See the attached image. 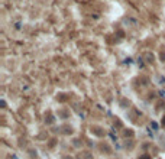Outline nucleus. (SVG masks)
Listing matches in <instances>:
<instances>
[{
	"instance_id": "39448f33",
	"label": "nucleus",
	"mask_w": 165,
	"mask_h": 159,
	"mask_svg": "<svg viewBox=\"0 0 165 159\" xmlns=\"http://www.w3.org/2000/svg\"><path fill=\"white\" fill-rule=\"evenodd\" d=\"M159 58H161V61H165V52H161Z\"/></svg>"
},
{
	"instance_id": "20e7f679",
	"label": "nucleus",
	"mask_w": 165,
	"mask_h": 159,
	"mask_svg": "<svg viewBox=\"0 0 165 159\" xmlns=\"http://www.w3.org/2000/svg\"><path fill=\"white\" fill-rule=\"evenodd\" d=\"M138 159H151V156H149V155H142V156H139Z\"/></svg>"
},
{
	"instance_id": "0eeeda50",
	"label": "nucleus",
	"mask_w": 165,
	"mask_h": 159,
	"mask_svg": "<svg viewBox=\"0 0 165 159\" xmlns=\"http://www.w3.org/2000/svg\"><path fill=\"white\" fill-rule=\"evenodd\" d=\"M161 123H162V126H165V116L162 117V120H161Z\"/></svg>"
},
{
	"instance_id": "6e6552de",
	"label": "nucleus",
	"mask_w": 165,
	"mask_h": 159,
	"mask_svg": "<svg viewBox=\"0 0 165 159\" xmlns=\"http://www.w3.org/2000/svg\"><path fill=\"white\" fill-rule=\"evenodd\" d=\"M64 159H71V156H64Z\"/></svg>"
},
{
	"instance_id": "f03ea898",
	"label": "nucleus",
	"mask_w": 165,
	"mask_h": 159,
	"mask_svg": "<svg viewBox=\"0 0 165 159\" xmlns=\"http://www.w3.org/2000/svg\"><path fill=\"white\" fill-rule=\"evenodd\" d=\"M125 136H126V137H132L133 136V130H131V129H129V130H125Z\"/></svg>"
},
{
	"instance_id": "423d86ee",
	"label": "nucleus",
	"mask_w": 165,
	"mask_h": 159,
	"mask_svg": "<svg viewBox=\"0 0 165 159\" xmlns=\"http://www.w3.org/2000/svg\"><path fill=\"white\" fill-rule=\"evenodd\" d=\"M146 59H148V61H151V62H152V61H154V57H152V55H148V57H146Z\"/></svg>"
},
{
	"instance_id": "f257e3e1",
	"label": "nucleus",
	"mask_w": 165,
	"mask_h": 159,
	"mask_svg": "<svg viewBox=\"0 0 165 159\" xmlns=\"http://www.w3.org/2000/svg\"><path fill=\"white\" fill-rule=\"evenodd\" d=\"M91 132H96L97 136H103V135H104V132H103L101 129H99V127H91Z\"/></svg>"
},
{
	"instance_id": "7ed1b4c3",
	"label": "nucleus",
	"mask_w": 165,
	"mask_h": 159,
	"mask_svg": "<svg viewBox=\"0 0 165 159\" xmlns=\"http://www.w3.org/2000/svg\"><path fill=\"white\" fill-rule=\"evenodd\" d=\"M48 122H49V125H51V123L54 122V117H52L51 114H48Z\"/></svg>"
}]
</instances>
